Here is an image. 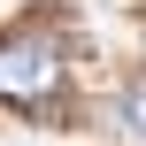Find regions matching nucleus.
I'll use <instances>...</instances> for the list:
<instances>
[{
    "label": "nucleus",
    "mask_w": 146,
    "mask_h": 146,
    "mask_svg": "<svg viewBox=\"0 0 146 146\" xmlns=\"http://www.w3.org/2000/svg\"><path fill=\"white\" fill-rule=\"evenodd\" d=\"M115 123H123L131 139H146V77H139V85H123V100H115Z\"/></svg>",
    "instance_id": "f03ea898"
},
{
    "label": "nucleus",
    "mask_w": 146,
    "mask_h": 146,
    "mask_svg": "<svg viewBox=\"0 0 146 146\" xmlns=\"http://www.w3.org/2000/svg\"><path fill=\"white\" fill-rule=\"evenodd\" d=\"M62 85H69V62H62V38H54V31H15V38H0V108L38 115V108L62 100Z\"/></svg>",
    "instance_id": "f257e3e1"
}]
</instances>
